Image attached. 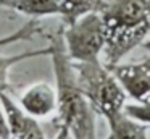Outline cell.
I'll return each mask as SVG.
<instances>
[{
  "mask_svg": "<svg viewBox=\"0 0 150 139\" xmlns=\"http://www.w3.org/2000/svg\"><path fill=\"white\" fill-rule=\"evenodd\" d=\"M49 47L45 50H36V52H23L18 55H11V57H0V91H7L8 86V71L13 65H16L18 61H23L26 58H33L37 55H49Z\"/></svg>",
  "mask_w": 150,
  "mask_h": 139,
  "instance_id": "11",
  "label": "cell"
},
{
  "mask_svg": "<svg viewBox=\"0 0 150 139\" xmlns=\"http://www.w3.org/2000/svg\"><path fill=\"white\" fill-rule=\"evenodd\" d=\"M107 123L110 128L108 139H149L147 126L127 116L123 110L108 118Z\"/></svg>",
  "mask_w": 150,
  "mask_h": 139,
  "instance_id": "8",
  "label": "cell"
},
{
  "mask_svg": "<svg viewBox=\"0 0 150 139\" xmlns=\"http://www.w3.org/2000/svg\"><path fill=\"white\" fill-rule=\"evenodd\" d=\"M63 42L73 61L100 60L105 47L103 23L97 11L82 15L74 23L63 26Z\"/></svg>",
  "mask_w": 150,
  "mask_h": 139,
  "instance_id": "4",
  "label": "cell"
},
{
  "mask_svg": "<svg viewBox=\"0 0 150 139\" xmlns=\"http://www.w3.org/2000/svg\"><path fill=\"white\" fill-rule=\"evenodd\" d=\"M0 139H11L8 123H7V116H5V112L2 108V103H0Z\"/></svg>",
  "mask_w": 150,
  "mask_h": 139,
  "instance_id": "13",
  "label": "cell"
},
{
  "mask_svg": "<svg viewBox=\"0 0 150 139\" xmlns=\"http://www.w3.org/2000/svg\"><path fill=\"white\" fill-rule=\"evenodd\" d=\"M73 66L79 86L94 107L95 113H100L105 120H108L123 110L127 96L110 68L105 66L100 60L73 61Z\"/></svg>",
  "mask_w": 150,
  "mask_h": 139,
  "instance_id": "3",
  "label": "cell"
},
{
  "mask_svg": "<svg viewBox=\"0 0 150 139\" xmlns=\"http://www.w3.org/2000/svg\"><path fill=\"white\" fill-rule=\"evenodd\" d=\"M107 66L120 63L150 34V0H98Z\"/></svg>",
  "mask_w": 150,
  "mask_h": 139,
  "instance_id": "2",
  "label": "cell"
},
{
  "mask_svg": "<svg viewBox=\"0 0 150 139\" xmlns=\"http://www.w3.org/2000/svg\"><path fill=\"white\" fill-rule=\"evenodd\" d=\"M8 8L33 18L58 15L57 0H11Z\"/></svg>",
  "mask_w": 150,
  "mask_h": 139,
  "instance_id": "9",
  "label": "cell"
},
{
  "mask_svg": "<svg viewBox=\"0 0 150 139\" xmlns=\"http://www.w3.org/2000/svg\"><path fill=\"white\" fill-rule=\"evenodd\" d=\"M123 112L136 121L142 123L145 126H150V103H142V102L124 103Z\"/></svg>",
  "mask_w": 150,
  "mask_h": 139,
  "instance_id": "12",
  "label": "cell"
},
{
  "mask_svg": "<svg viewBox=\"0 0 150 139\" xmlns=\"http://www.w3.org/2000/svg\"><path fill=\"white\" fill-rule=\"evenodd\" d=\"M26 115L33 118H47L57 112V94L49 83H34L21 94L20 103Z\"/></svg>",
  "mask_w": 150,
  "mask_h": 139,
  "instance_id": "7",
  "label": "cell"
},
{
  "mask_svg": "<svg viewBox=\"0 0 150 139\" xmlns=\"http://www.w3.org/2000/svg\"><path fill=\"white\" fill-rule=\"evenodd\" d=\"M11 0H0V8H8Z\"/></svg>",
  "mask_w": 150,
  "mask_h": 139,
  "instance_id": "15",
  "label": "cell"
},
{
  "mask_svg": "<svg viewBox=\"0 0 150 139\" xmlns=\"http://www.w3.org/2000/svg\"><path fill=\"white\" fill-rule=\"evenodd\" d=\"M126 96L136 102L150 103V58L136 63L113 65L108 66Z\"/></svg>",
  "mask_w": 150,
  "mask_h": 139,
  "instance_id": "5",
  "label": "cell"
},
{
  "mask_svg": "<svg viewBox=\"0 0 150 139\" xmlns=\"http://www.w3.org/2000/svg\"><path fill=\"white\" fill-rule=\"evenodd\" d=\"M57 3H58V15L62 16L65 26H68L82 15L97 11L98 0H57Z\"/></svg>",
  "mask_w": 150,
  "mask_h": 139,
  "instance_id": "10",
  "label": "cell"
},
{
  "mask_svg": "<svg viewBox=\"0 0 150 139\" xmlns=\"http://www.w3.org/2000/svg\"><path fill=\"white\" fill-rule=\"evenodd\" d=\"M49 55L55 73L57 112L73 139H97L95 110L79 86L71 58L63 42V26L50 36Z\"/></svg>",
  "mask_w": 150,
  "mask_h": 139,
  "instance_id": "1",
  "label": "cell"
},
{
  "mask_svg": "<svg viewBox=\"0 0 150 139\" xmlns=\"http://www.w3.org/2000/svg\"><path fill=\"white\" fill-rule=\"evenodd\" d=\"M68 138H69L68 129H66V128H63V126H60V131H58V134L55 136V139H68Z\"/></svg>",
  "mask_w": 150,
  "mask_h": 139,
  "instance_id": "14",
  "label": "cell"
},
{
  "mask_svg": "<svg viewBox=\"0 0 150 139\" xmlns=\"http://www.w3.org/2000/svg\"><path fill=\"white\" fill-rule=\"evenodd\" d=\"M0 103L7 116L11 139H45L42 126L36 118L26 115L20 105L8 96L7 91H0Z\"/></svg>",
  "mask_w": 150,
  "mask_h": 139,
  "instance_id": "6",
  "label": "cell"
}]
</instances>
